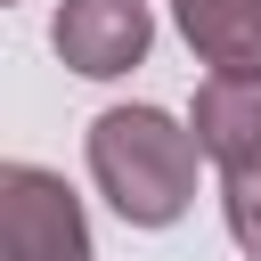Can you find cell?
<instances>
[{"label":"cell","instance_id":"6","mask_svg":"<svg viewBox=\"0 0 261 261\" xmlns=\"http://www.w3.org/2000/svg\"><path fill=\"white\" fill-rule=\"evenodd\" d=\"M220 212H228V237L261 261V163L253 171H220Z\"/></svg>","mask_w":261,"mask_h":261},{"label":"cell","instance_id":"2","mask_svg":"<svg viewBox=\"0 0 261 261\" xmlns=\"http://www.w3.org/2000/svg\"><path fill=\"white\" fill-rule=\"evenodd\" d=\"M0 261H90L82 196L41 163H0Z\"/></svg>","mask_w":261,"mask_h":261},{"label":"cell","instance_id":"3","mask_svg":"<svg viewBox=\"0 0 261 261\" xmlns=\"http://www.w3.org/2000/svg\"><path fill=\"white\" fill-rule=\"evenodd\" d=\"M147 41H155L147 0H57V16H49V49L90 82L130 73L147 57Z\"/></svg>","mask_w":261,"mask_h":261},{"label":"cell","instance_id":"7","mask_svg":"<svg viewBox=\"0 0 261 261\" xmlns=\"http://www.w3.org/2000/svg\"><path fill=\"white\" fill-rule=\"evenodd\" d=\"M0 8H8V0H0Z\"/></svg>","mask_w":261,"mask_h":261},{"label":"cell","instance_id":"4","mask_svg":"<svg viewBox=\"0 0 261 261\" xmlns=\"http://www.w3.org/2000/svg\"><path fill=\"white\" fill-rule=\"evenodd\" d=\"M188 130L220 171H253L261 163V73H212L196 90Z\"/></svg>","mask_w":261,"mask_h":261},{"label":"cell","instance_id":"1","mask_svg":"<svg viewBox=\"0 0 261 261\" xmlns=\"http://www.w3.org/2000/svg\"><path fill=\"white\" fill-rule=\"evenodd\" d=\"M196 130L155 106H106L90 122V179L130 228H171L196 204Z\"/></svg>","mask_w":261,"mask_h":261},{"label":"cell","instance_id":"5","mask_svg":"<svg viewBox=\"0 0 261 261\" xmlns=\"http://www.w3.org/2000/svg\"><path fill=\"white\" fill-rule=\"evenodd\" d=\"M171 16L212 73H261V0H171Z\"/></svg>","mask_w":261,"mask_h":261}]
</instances>
